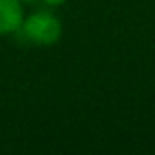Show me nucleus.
Wrapping results in <instances>:
<instances>
[{"instance_id": "obj_1", "label": "nucleus", "mask_w": 155, "mask_h": 155, "mask_svg": "<svg viewBox=\"0 0 155 155\" xmlns=\"http://www.w3.org/2000/svg\"><path fill=\"white\" fill-rule=\"evenodd\" d=\"M26 38L38 46H53L62 37V24L60 20L46 9L35 11L29 17H24V22L20 26Z\"/></svg>"}, {"instance_id": "obj_2", "label": "nucleus", "mask_w": 155, "mask_h": 155, "mask_svg": "<svg viewBox=\"0 0 155 155\" xmlns=\"http://www.w3.org/2000/svg\"><path fill=\"white\" fill-rule=\"evenodd\" d=\"M24 22L20 0H0V37L17 33Z\"/></svg>"}, {"instance_id": "obj_3", "label": "nucleus", "mask_w": 155, "mask_h": 155, "mask_svg": "<svg viewBox=\"0 0 155 155\" xmlns=\"http://www.w3.org/2000/svg\"><path fill=\"white\" fill-rule=\"evenodd\" d=\"M42 2H44L46 6H51V8H55V6H62L64 2H68V0H42Z\"/></svg>"}, {"instance_id": "obj_4", "label": "nucleus", "mask_w": 155, "mask_h": 155, "mask_svg": "<svg viewBox=\"0 0 155 155\" xmlns=\"http://www.w3.org/2000/svg\"><path fill=\"white\" fill-rule=\"evenodd\" d=\"M20 2L24 4V2H35V0H20Z\"/></svg>"}]
</instances>
